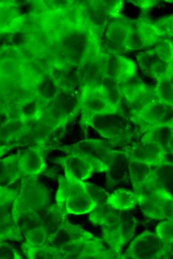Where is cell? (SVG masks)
Here are the masks:
<instances>
[{
	"label": "cell",
	"mask_w": 173,
	"mask_h": 259,
	"mask_svg": "<svg viewBox=\"0 0 173 259\" xmlns=\"http://www.w3.org/2000/svg\"><path fill=\"white\" fill-rule=\"evenodd\" d=\"M14 201L12 216L22 234L39 226L50 205V192L36 176H23ZM23 235V234H22Z\"/></svg>",
	"instance_id": "6da1fadb"
},
{
	"label": "cell",
	"mask_w": 173,
	"mask_h": 259,
	"mask_svg": "<svg viewBox=\"0 0 173 259\" xmlns=\"http://www.w3.org/2000/svg\"><path fill=\"white\" fill-rule=\"evenodd\" d=\"M107 204L97 206L89 216V221L101 227L103 242L122 259L123 247L133 237L138 221L132 214Z\"/></svg>",
	"instance_id": "7a4b0ae2"
},
{
	"label": "cell",
	"mask_w": 173,
	"mask_h": 259,
	"mask_svg": "<svg viewBox=\"0 0 173 259\" xmlns=\"http://www.w3.org/2000/svg\"><path fill=\"white\" fill-rule=\"evenodd\" d=\"M58 178L56 204L65 215H81L91 212L97 205L90 198L84 181L74 177L65 168Z\"/></svg>",
	"instance_id": "3957f363"
},
{
	"label": "cell",
	"mask_w": 173,
	"mask_h": 259,
	"mask_svg": "<svg viewBox=\"0 0 173 259\" xmlns=\"http://www.w3.org/2000/svg\"><path fill=\"white\" fill-rule=\"evenodd\" d=\"M81 123L88 127L94 118L101 115L122 112L109 100L106 90L100 83L82 86L80 96Z\"/></svg>",
	"instance_id": "277c9868"
},
{
	"label": "cell",
	"mask_w": 173,
	"mask_h": 259,
	"mask_svg": "<svg viewBox=\"0 0 173 259\" xmlns=\"http://www.w3.org/2000/svg\"><path fill=\"white\" fill-rule=\"evenodd\" d=\"M105 31L107 43L112 52H128L138 50L136 42V20L115 13L108 20Z\"/></svg>",
	"instance_id": "5b68a950"
},
{
	"label": "cell",
	"mask_w": 173,
	"mask_h": 259,
	"mask_svg": "<svg viewBox=\"0 0 173 259\" xmlns=\"http://www.w3.org/2000/svg\"><path fill=\"white\" fill-rule=\"evenodd\" d=\"M122 259H167L173 257V244L164 243L155 234L145 230L130 243Z\"/></svg>",
	"instance_id": "8992f818"
},
{
	"label": "cell",
	"mask_w": 173,
	"mask_h": 259,
	"mask_svg": "<svg viewBox=\"0 0 173 259\" xmlns=\"http://www.w3.org/2000/svg\"><path fill=\"white\" fill-rule=\"evenodd\" d=\"M138 205L145 217L156 220H173L172 193L161 188H144L136 193Z\"/></svg>",
	"instance_id": "52a82bcc"
},
{
	"label": "cell",
	"mask_w": 173,
	"mask_h": 259,
	"mask_svg": "<svg viewBox=\"0 0 173 259\" xmlns=\"http://www.w3.org/2000/svg\"><path fill=\"white\" fill-rule=\"evenodd\" d=\"M115 144L100 139H87L81 140L75 144L61 145L57 149L65 153L76 152L83 154L92 163L97 172H106L108 163L112 155Z\"/></svg>",
	"instance_id": "ba28073f"
},
{
	"label": "cell",
	"mask_w": 173,
	"mask_h": 259,
	"mask_svg": "<svg viewBox=\"0 0 173 259\" xmlns=\"http://www.w3.org/2000/svg\"><path fill=\"white\" fill-rule=\"evenodd\" d=\"M136 57L142 71L156 81L173 72V48L168 42L140 52Z\"/></svg>",
	"instance_id": "9c48e42d"
},
{
	"label": "cell",
	"mask_w": 173,
	"mask_h": 259,
	"mask_svg": "<svg viewBox=\"0 0 173 259\" xmlns=\"http://www.w3.org/2000/svg\"><path fill=\"white\" fill-rule=\"evenodd\" d=\"M173 106L159 100L131 112V120L144 132L161 125L173 124Z\"/></svg>",
	"instance_id": "30bf717a"
},
{
	"label": "cell",
	"mask_w": 173,
	"mask_h": 259,
	"mask_svg": "<svg viewBox=\"0 0 173 259\" xmlns=\"http://www.w3.org/2000/svg\"><path fill=\"white\" fill-rule=\"evenodd\" d=\"M88 127L115 144L127 138L131 133L130 124L122 112L97 116L90 121Z\"/></svg>",
	"instance_id": "8fae6325"
},
{
	"label": "cell",
	"mask_w": 173,
	"mask_h": 259,
	"mask_svg": "<svg viewBox=\"0 0 173 259\" xmlns=\"http://www.w3.org/2000/svg\"><path fill=\"white\" fill-rule=\"evenodd\" d=\"M103 243L102 239L95 237L67 246L60 249L61 259H120Z\"/></svg>",
	"instance_id": "7c38bea8"
},
{
	"label": "cell",
	"mask_w": 173,
	"mask_h": 259,
	"mask_svg": "<svg viewBox=\"0 0 173 259\" xmlns=\"http://www.w3.org/2000/svg\"><path fill=\"white\" fill-rule=\"evenodd\" d=\"M18 192L9 187L0 186V234L5 241L22 242L23 236L12 216L14 201Z\"/></svg>",
	"instance_id": "4fadbf2b"
},
{
	"label": "cell",
	"mask_w": 173,
	"mask_h": 259,
	"mask_svg": "<svg viewBox=\"0 0 173 259\" xmlns=\"http://www.w3.org/2000/svg\"><path fill=\"white\" fill-rule=\"evenodd\" d=\"M119 85L123 98L133 109L141 108L159 100L155 88L145 84L137 75Z\"/></svg>",
	"instance_id": "5bb4252c"
},
{
	"label": "cell",
	"mask_w": 173,
	"mask_h": 259,
	"mask_svg": "<svg viewBox=\"0 0 173 259\" xmlns=\"http://www.w3.org/2000/svg\"><path fill=\"white\" fill-rule=\"evenodd\" d=\"M124 150L129 157L151 167L172 163L167 157L169 153L160 145L154 142L140 141Z\"/></svg>",
	"instance_id": "9a60e30c"
},
{
	"label": "cell",
	"mask_w": 173,
	"mask_h": 259,
	"mask_svg": "<svg viewBox=\"0 0 173 259\" xmlns=\"http://www.w3.org/2000/svg\"><path fill=\"white\" fill-rule=\"evenodd\" d=\"M136 70L137 65L132 60L114 52L107 53L105 77L120 84L136 76Z\"/></svg>",
	"instance_id": "2e32d148"
},
{
	"label": "cell",
	"mask_w": 173,
	"mask_h": 259,
	"mask_svg": "<svg viewBox=\"0 0 173 259\" xmlns=\"http://www.w3.org/2000/svg\"><path fill=\"white\" fill-rule=\"evenodd\" d=\"M95 238L83 228L70 223L66 216L61 227L54 235L47 238L45 244L60 250L71 244Z\"/></svg>",
	"instance_id": "e0dca14e"
},
{
	"label": "cell",
	"mask_w": 173,
	"mask_h": 259,
	"mask_svg": "<svg viewBox=\"0 0 173 259\" xmlns=\"http://www.w3.org/2000/svg\"><path fill=\"white\" fill-rule=\"evenodd\" d=\"M66 155L58 157L55 162L68 170L77 179L84 181L91 177L96 169L89 159L78 152H68Z\"/></svg>",
	"instance_id": "ac0fdd59"
},
{
	"label": "cell",
	"mask_w": 173,
	"mask_h": 259,
	"mask_svg": "<svg viewBox=\"0 0 173 259\" xmlns=\"http://www.w3.org/2000/svg\"><path fill=\"white\" fill-rule=\"evenodd\" d=\"M44 149L45 145H33L20 153L19 168L22 176H37L45 169Z\"/></svg>",
	"instance_id": "d6986e66"
},
{
	"label": "cell",
	"mask_w": 173,
	"mask_h": 259,
	"mask_svg": "<svg viewBox=\"0 0 173 259\" xmlns=\"http://www.w3.org/2000/svg\"><path fill=\"white\" fill-rule=\"evenodd\" d=\"M128 164L129 157L126 152L124 150L114 149L106 172L107 186L109 189L123 183L129 176Z\"/></svg>",
	"instance_id": "ffe728a7"
},
{
	"label": "cell",
	"mask_w": 173,
	"mask_h": 259,
	"mask_svg": "<svg viewBox=\"0 0 173 259\" xmlns=\"http://www.w3.org/2000/svg\"><path fill=\"white\" fill-rule=\"evenodd\" d=\"M57 129L51 120L42 115L38 119L29 122V130L24 137H28L25 142L30 145L29 146L45 145L50 134Z\"/></svg>",
	"instance_id": "44dd1931"
},
{
	"label": "cell",
	"mask_w": 173,
	"mask_h": 259,
	"mask_svg": "<svg viewBox=\"0 0 173 259\" xmlns=\"http://www.w3.org/2000/svg\"><path fill=\"white\" fill-rule=\"evenodd\" d=\"M29 128V122L17 116L10 118L0 125V142L12 143L24 137Z\"/></svg>",
	"instance_id": "7402d4cb"
},
{
	"label": "cell",
	"mask_w": 173,
	"mask_h": 259,
	"mask_svg": "<svg viewBox=\"0 0 173 259\" xmlns=\"http://www.w3.org/2000/svg\"><path fill=\"white\" fill-rule=\"evenodd\" d=\"M107 53L102 51L88 62V66L79 72L80 82L82 86L100 83L105 77Z\"/></svg>",
	"instance_id": "603a6c76"
},
{
	"label": "cell",
	"mask_w": 173,
	"mask_h": 259,
	"mask_svg": "<svg viewBox=\"0 0 173 259\" xmlns=\"http://www.w3.org/2000/svg\"><path fill=\"white\" fill-rule=\"evenodd\" d=\"M144 132L141 141L155 142L169 153H173V124L154 127Z\"/></svg>",
	"instance_id": "cb8c5ba5"
},
{
	"label": "cell",
	"mask_w": 173,
	"mask_h": 259,
	"mask_svg": "<svg viewBox=\"0 0 173 259\" xmlns=\"http://www.w3.org/2000/svg\"><path fill=\"white\" fill-rule=\"evenodd\" d=\"M20 153L0 159V186L8 187L22 177L19 168Z\"/></svg>",
	"instance_id": "d4e9b609"
},
{
	"label": "cell",
	"mask_w": 173,
	"mask_h": 259,
	"mask_svg": "<svg viewBox=\"0 0 173 259\" xmlns=\"http://www.w3.org/2000/svg\"><path fill=\"white\" fill-rule=\"evenodd\" d=\"M137 202L138 194L134 190L119 188L109 194L107 204L115 209L127 211L134 209Z\"/></svg>",
	"instance_id": "484cf974"
},
{
	"label": "cell",
	"mask_w": 173,
	"mask_h": 259,
	"mask_svg": "<svg viewBox=\"0 0 173 259\" xmlns=\"http://www.w3.org/2000/svg\"><path fill=\"white\" fill-rule=\"evenodd\" d=\"M128 168L134 191L148 183L152 178V167L135 159L129 157Z\"/></svg>",
	"instance_id": "4316f807"
},
{
	"label": "cell",
	"mask_w": 173,
	"mask_h": 259,
	"mask_svg": "<svg viewBox=\"0 0 173 259\" xmlns=\"http://www.w3.org/2000/svg\"><path fill=\"white\" fill-rule=\"evenodd\" d=\"M18 12L12 2L0 1V33H8L16 29Z\"/></svg>",
	"instance_id": "83f0119b"
},
{
	"label": "cell",
	"mask_w": 173,
	"mask_h": 259,
	"mask_svg": "<svg viewBox=\"0 0 173 259\" xmlns=\"http://www.w3.org/2000/svg\"><path fill=\"white\" fill-rule=\"evenodd\" d=\"M66 216L56 204L49 206L41 222L48 237L54 235L61 227Z\"/></svg>",
	"instance_id": "f1b7e54d"
},
{
	"label": "cell",
	"mask_w": 173,
	"mask_h": 259,
	"mask_svg": "<svg viewBox=\"0 0 173 259\" xmlns=\"http://www.w3.org/2000/svg\"><path fill=\"white\" fill-rule=\"evenodd\" d=\"M21 248L23 254L29 259H61L60 250L47 244L31 247L22 243Z\"/></svg>",
	"instance_id": "f546056e"
},
{
	"label": "cell",
	"mask_w": 173,
	"mask_h": 259,
	"mask_svg": "<svg viewBox=\"0 0 173 259\" xmlns=\"http://www.w3.org/2000/svg\"><path fill=\"white\" fill-rule=\"evenodd\" d=\"M152 182L157 187L171 193L173 185V163L156 167L153 169Z\"/></svg>",
	"instance_id": "4dcf8cb0"
},
{
	"label": "cell",
	"mask_w": 173,
	"mask_h": 259,
	"mask_svg": "<svg viewBox=\"0 0 173 259\" xmlns=\"http://www.w3.org/2000/svg\"><path fill=\"white\" fill-rule=\"evenodd\" d=\"M157 81V85L154 88L158 99L170 106H173V72Z\"/></svg>",
	"instance_id": "1f68e13d"
},
{
	"label": "cell",
	"mask_w": 173,
	"mask_h": 259,
	"mask_svg": "<svg viewBox=\"0 0 173 259\" xmlns=\"http://www.w3.org/2000/svg\"><path fill=\"white\" fill-rule=\"evenodd\" d=\"M22 234L24 239L22 243L31 247H39L44 245L48 237L46 231L41 224L25 231Z\"/></svg>",
	"instance_id": "d6a6232c"
},
{
	"label": "cell",
	"mask_w": 173,
	"mask_h": 259,
	"mask_svg": "<svg viewBox=\"0 0 173 259\" xmlns=\"http://www.w3.org/2000/svg\"><path fill=\"white\" fill-rule=\"evenodd\" d=\"M100 83L105 88L110 102L121 108L123 97L119 84L115 81L106 77H104Z\"/></svg>",
	"instance_id": "836d02e7"
},
{
	"label": "cell",
	"mask_w": 173,
	"mask_h": 259,
	"mask_svg": "<svg viewBox=\"0 0 173 259\" xmlns=\"http://www.w3.org/2000/svg\"><path fill=\"white\" fill-rule=\"evenodd\" d=\"M84 182L90 198L97 206L107 204L109 194L106 190L93 183Z\"/></svg>",
	"instance_id": "e575fe53"
},
{
	"label": "cell",
	"mask_w": 173,
	"mask_h": 259,
	"mask_svg": "<svg viewBox=\"0 0 173 259\" xmlns=\"http://www.w3.org/2000/svg\"><path fill=\"white\" fill-rule=\"evenodd\" d=\"M154 234L164 243L173 244V220H165L159 223L156 228Z\"/></svg>",
	"instance_id": "d590c367"
},
{
	"label": "cell",
	"mask_w": 173,
	"mask_h": 259,
	"mask_svg": "<svg viewBox=\"0 0 173 259\" xmlns=\"http://www.w3.org/2000/svg\"><path fill=\"white\" fill-rule=\"evenodd\" d=\"M19 146L18 143H0V159L10 150Z\"/></svg>",
	"instance_id": "8d00e7d4"
}]
</instances>
